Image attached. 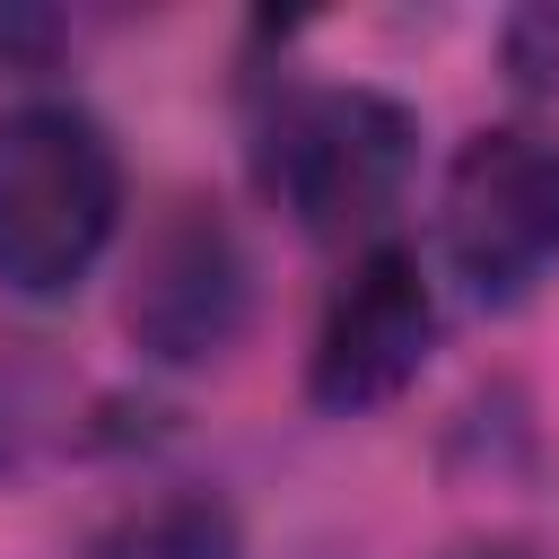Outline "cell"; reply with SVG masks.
I'll list each match as a JSON object with an SVG mask.
<instances>
[{
	"mask_svg": "<svg viewBox=\"0 0 559 559\" xmlns=\"http://www.w3.org/2000/svg\"><path fill=\"white\" fill-rule=\"evenodd\" d=\"M122 227L114 140L79 105L0 114V280L17 297H70Z\"/></svg>",
	"mask_w": 559,
	"mask_h": 559,
	"instance_id": "cell-1",
	"label": "cell"
},
{
	"mask_svg": "<svg viewBox=\"0 0 559 559\" xmlns=\"http://www.w3.org/2000/svg\"><path fill=\"white\" fill-rule=\"evenodd\" d=\"M411 114L376 87H288L253 140L262 192L306 236H367L411 183Z\"/></svg>",
	"mask_w": 559,
	"mask_h": 559,
	"instance_id": "cell-2",
	"label": "cell"
},
{
	"mask_svg": "<svg viewBox=\"0 0 559 559\" xmlns=\"http://www.w3.org/2000/svg\"><path fill=\"white\" fill-rule=\"evenodd\" d=\"M445 262L480 306H515L559 271V131L498 122L445 166Z\"/></svg>",
	"mask_w": 559,
	"mask_h": 559,
	"instance_id": "cell-3",
	"label": "cell"
},
{
	"mask_svg": "<svg viewBox=\"0 0 559 559\" xmlns=\"http://www.w3.org/2000/svg\"><path fill=\"white\" fill-rule=\"evenodd\" d=\"M428 341H437V297H428L419 262L402 245H367L341 271V288L323 297L306 393L323 411H367V402H384V393H402L419 376Z\"/></svg>",
	"mask_w": 559,
	"mask_h": 559,
	"instance_id": "cell-4",
	"label": "cell"
},
{
	"mask_svg": "<svg viewBox=\"0 0 559 559\" xmlns=\"http://www.w3.org/2000/svg\"><path fill=\"white\" fill-rule=\"evenodd\" d=\"M122 323L166 367H201V358H218L236 341V323H245V253L201 201H183L140 245V280L122 297Z\"/></svg>",
	"mask_w": 559,
	"mask_h": 559,
	"instance_id": "cell-5",
	"label": "cell"
},
{
	"mask_svg": "<svg viewBox=\"0 0 559 559\" xmlns=\"http://www.w3.org/2000/svg\"><path fill=\"white\" fill-rule=\"evenodd\" d=\"M96 559H245V533H236V515L218 507V498H148V507H131L105 542H96Z\"/></svg>",
	"mask_w": 559,
	"mask_h": 559,
	"instance_id": "cell-6",
	"label": "cell"
},
{
	"mask_svg": "<svg viewBox=\"0 0 559 559\" xmlns=\"http://www.w3.org/2000/svg\"><path fill=\"white\" fill-rule=\"evenodd\" d=\"M507 70L542 96H559V9H524L507 26Z\"/></svg>",
	"mask_w": 559,
	"mask_h": 559,
	"instance_id": "cell-7",
	"label": "cell"
},
{
	"mask_svg": "<svg viewBox=\"0 0 559 559\" xmlns=\"http://www.w3.org/2000/svg\"><path fill=\"white\" fill-rule=\"evenodd\" d=\"M445 559H524L515 542H463V550H445Z\"/></svg>",
	"mask_w": 559,
	"mask_h": 559,
	"instance_id": "cell-8",
	"label": "cell"
}]
</instances>
